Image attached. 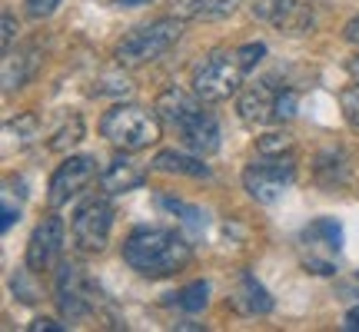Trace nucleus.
<instances>
[{"label": "nucleus", "mask_w": 359, "mask_h": 332, "mask_svg": "<svg viewBox=\"0 0 359 332\" xmlns=\"http://www.w3.org/2000/svg\"><path fill=\"white\" fill-rule=\"evenodd\" d=\"M193 259L190 243L173 230H160V226H143L133 230L123 243V263L133 272H140L147 279H167L173 272L187 266Z\"/></svg>", "instance_id": "f257e3e1"}, {"label": "nucleus", "mask_w": 359, "mask_h": 332, "mask_svg": "<svg viewBox=\"0 0 359 332\" xmlns=\"http://www.w3.org/2000/svg\"><path fill=\"white\" fill-rule=\"evenodd\" d=\"M156 116L167 120L170 127L180 133V140L190 146L193 153L210 156L219 150V123L213 120V113L203 110L200 97H190L183 90L170 87L156 97Z\"/></svg>", "instance_id": "f03ea898"}, {"label": "nucleus", "mask_w": 359, "mask_h": 332, "mask_svg": "<svg viewBox=\"0 0 359 332\" xmlns=\"http://www.w3.org/2000/svg\"><path fill=\"white\" fill-rule=\"evenodd\" d=\"M100 133L116 150L137 153V150H147L150 143L160 140V120L137 103H116L114 110L103 113Z\"/></svg>", "instance_id": "7ed1b4c3"}, {"label": "nucleus", "mask_w": 359, "mask_h": 332, "mask_svg": "<svg viewBox=\"0 0 359 332\" xmlns=\"http://www.w3.org/2000/svg\"><path fill=\"white\" fill-rule=\"evenodd\" d=\"M180 34H183V24L180 17H163V20H154V24L133 30L116 43V64L123 67H147L160 60L167 50L177 47Z\"/></svg>", "instance_id": "20e7f679"}, {"label": "nucleus", "mask_w": 359, "mask_h": 332, "mask_svg": "<svg viewBox=\"0 0 359 332\" xmlns=\"http://www.w3.org/2000/svg\"><path fill=\"white\" fill-rule=\"evenodd\" d=\"M243 64L236 50H213L206 53L200 64L193 67V93L203 103H219L230 100L233 93H240V83H243Z\"/></svg>", "instance_id": "39448f33"}, {"label": "nucleus", "mask_w": 359, "mask_h": 332, "mask_svg": "<svg viewBox=\"0 0 359 332\" xmlns=\"http://www.w3.org/2000/svg\"><path fill=\"white\" fill-rule=\"evenodd\" d=\"M296 163L293 153H257V160L243 170V190L257 203H276L293 186Z\"/></svg>", "instance_id": "423d86ee"}, {"label": "nucleus", "mask_w": 359, "mask_h": 332, "mask_svg": "<svg viewBox=\"0 0 359 332\" xmlns=\"http://www.w3.org/2000/svg\"><path fill=\"white\" fill-rule=\"evenodd\" d=\"M110 230H114V206L107 196H87L74 213L70 233H74V246L80 253H100L110 243Z\"/></svg>", "instance_id": "0eeeda50"}, {"label": "nucleus", "mask_w": 359, "mask_h": 332, "mask_svg": "<svg viewBox=\"0 0 359 332\" xmlns=\"http://www.w3.org/2000/svg\"><path fill=\"white\" fill-rule=\"evenodd\" d=\"M57 306L70 322H80L97 312V286L74 263H64L57 272Z\"/></svg>", "instance_id": "6e6552de"}, {"label": "nucleus", "mask_w": 359, "mask_h": 332, "mask_svg": "<svg viewBox=\"0 0 359 332\" xmlns=\"http://www.w3.org/2000/svg\"><path fill=\"white\" fill-rule=\"evenodd\" d=\"M93 179H97V160L93 156H67L64 163L53 170L47 200H50L53 209H60V206H67L74 196L87 190Z\"/></svg>", "instance_id": "1a4fd4ad"}, {"label": "nucleus", "mask_w": 359, "mask_h": 332, "mask_svg": "<svg viewBox=\"0 0 359 332\" xmlns=\"http://www.w3.org/2000/svg\"><path fill=\"white\" fill-rule=\"evenodd\" d=\"M253 13L269 20L280 34H290V37H299L313 30V7L303 4V0H257L253 4Z\"/></svg>", "instance_id": "9d476101"}, {"label": "nucleus", "mask_w": 359, "mask_h": 332, "mask_svg": "<svg viewBox=\"0 0 359 332\" xmlns=\"http://www.w3.org/2000/svg\"><path fill=\"white\" fill-rule=\"evenodd\" d=\"M276 100H280V87H273V80H257L240 93L236 113L246 127H266L276 123Z\"/></svg>", "instance_id": "9b49d317"}, {"label": "nucleus", "mask_w": 359, "mask_h": 332, "mask_svg": "<svg viewBox=\"0 0 359 332\" xmlns=\"http://www.w3.org/2000/svg\"><path fill=\"white\" fill-rule=\"evenodd\" d=\"M64 249V223L57 216H47L40 223L30 243H27V269L30 272H43L57 263V256Z\"/></svg>", "instance_id": "f8f14e48"}, {"label": "nucleus", "mask_w": 359, "mask_h": 332, "mask_svg": "<svg viewBox=\"0 0 359 332\" xmlns=\"http://www.w3.org/2000/svg\"><path fill=\"white\" fill-rule=\"evenodd\" d=\"M230 303H233V309H236V312H243V316H263V312L273 309L269 293L263 289V282H259L250 269H243V272L236 276V286H233V293H230Z\"/></svg>", "instance_id": "ddd939ff"}, {"label": "nucleus", "mask_w": 359, "mask_h": 332, "mask_svg": "<svg viewBox=\"0 0 359 332\" xmlns=\"http://www.w3.org/2000/svg\"><path fill=\"white\" fill-rule=\"evenodd\" d=\"M243 0H170V11L180 20H223Z\"/></svg>", "instance_id": "4468645a"}, {"label": "nucleus", "mask_w": 359, "mask_h": 332, "mask_svg": "<svg viewBox=\"0 0 359 332\" xmlns=\"http://www.w3.org/2000/svg\"><path fill=\"white\" fill-rule=\"evenodd\" d=\"M143 179H147V173H143L133 160H127V156H116L114 163H107V170L100 173V186H103V193L116 196V193L137 190Z\"/></svg>", "instance_id": "2eb2a0df"}, {"label": "nucleus", "mask_w": 359, "mask_h": 332, "mask_svg": "<svg viewBox=\"0 0 359 332\" xmlns=\"http://www.w3.org/2000/svg\"><path fill=\"white\" fill-rule=\"evenodd\" d=\"M154 170H160V173H180V177H210V166L203 163V156L177 153V150H160L154 160Z\"/></svg>", "instance_id": "dca6fc26"}, {"label": "nucleus", "mask_w": 359, "mask_h": 332, "mask_svg": "<svg viewBox=\"0 0 359 332\" xmlns=\"http://www.w3.org/2000/svg\"><path fill=\"white\" fill-rule=\"evenodd\" d=\"M37 67V47H24L17 53H4V90L11 93L13 87H24Z\"/></svg>", "instance_id": "f3484780"}, {"label": "nucleus", "mask_w": 359, "mask_h": 332, "mask_svg": "<svg viewBox=\"0 0 359 332\" xmlns=\"http://www.w3.org/2000/svg\"><path fill=\"white\" fill-rule=\"evenodd\" d=\"M303 243H306L309 249H326V253L333 256V253H339V246H343V230L336 226L333 219H316L313 226H306Z\"/></svg>", "instance_id": "a211bd4d"}, {"label": "nucleus", "mask_w": 359, "mask_h": 332, "mask_svg": "<svg viewBox=\"0 0 359 332\" xmlns=\"http://www.w3.org/2000/svg\"><path fill=\"white\" fill-rule=\"evenodd\" d=\"M326 173H333V190L339 183H346V153L343 150H326L316 156V179H326Z\"/></svg>", "instance_id": "6ab92c4d"}, {"label": "nucleus", "mask_w": 359, "mask_h": 332, "mask_svg": "<svg viewBox=\"0 0 359 332\" xmlns=\"http://www.w3.org/2000/svg\"><path fill=\"white\" fill-rule=\"evenodd\" d=\"M206 303H210V286L206 282H190L177 293V306L183 312H200Z\"/></svg>", "instance_id": "aec40b11"}, {"label": "nucleus", "mask_w": 359, "mask_h": 332, "mask_svg": "<svg viewBox=\"0 0 359 332\" xmlns=\"http://www.w3.org/2000/svg\"><path fill=\"white\" fill-rule=\"evenodd\" d=\"M80 137H83V123H80V116H74L70 123H64L57 130V137L50 140V150H67V146L80 143Z\"/></svg>", "instance_id": "412c9836"}, {"label": "nucleus", "mask_w": 359, "mask_h": 332, "mask_svg": "<svg viewBox=\"0 0 359 332\" xmlns=\"http://www.w3.org/2000/svg\"><path fill=\"white\" fill-rule=\"evenodd\" d=\"M7 133H17L20 137V143L17 146H27V143H34V137L40 133V127H37V116H17V120H11L7 123Z\"/></svg>", "instance_id": "4be33fe9"}, {"label": "nucleus", "mask_w": 359, "mask_h": 332, "mask_svg": "<svg viewBox=\"0 0 359 332\" xmlns=\"http://www.w3.org/2000/svg\"><path fill=\"white\" fill-rule=\"evenodd\" d=\"M339 106H343V116H346L349 127L359 130V83H353V87L339 93Z\"/></svg>", "instance_id": "5701e85b"}, {"label": "nucleus", "mask_w": 359, "mask_h": 332, "mask_svg": "<svg viewBox=\"0 0 359 332\" xmlns=\"http://www.w3.org/2000/svg\"><path fill=\"white\" fill-rule=\"evenodd\" d=\"M296 110H299V97H296V90L280 87V100H276V123H286V120H293Z\"/></svg>", "instance_id": "b1692460"}, {"label": "nucleus", "mask_w": 359, "mask_h": 332, "mask_svg": "<svg viewBox=\"0 0 359 332\" xmlns=\"http://www.w3.org/2000/svg\"><path fill=\"white\" fill-rule=\"evenodd\" d=\"M290 150H293L290 133H266L257 143V153H290Z\"/></svg>", "instance_id": "393cba45"}, {"label": "nucleus", "mask_w": 359, "mask_h": 332, "mask_svg": "<svg viewBox=\"0 0 359 332\" xmlns=\"http://www.w3.org/2000/svg\"><path fill=\"white\" fill-rule=\"evenodd\" d=\"M236 57H240V64H243V70L250 74L253 67L266 57V43H243L240 50H236Z\"/></svg>", "instance_id": "a878e982"}, {"label": "nucleus", "mask_w": 359, "mask_h": 332, "mask_svg": "<svg viewBox=\"0 0 359 332\" xmlns=\"http://www.w3.org/2000/svg\"><path fill=\"white\" fill-rule=\"evenodd\" d=\"M160 206H163V209H173V213H183V219H187V223L200 226V209H190V206H183L180 200H160Z\"/></svg>", "instance_id": "bb28decb"}, {"label": "nucleus", "mask_w": 359, "mask_h": 332, "mask_svg": "<svg viewBox=\"0 0 359 332\" xmlns=\"http://www.w3.org/2000/svg\"><path fill=\"white\" fill-rule=\"evenodd\" d=\"M11 286H13V293L20 296V303H34V299H37V286H30V282L24 279V272H17Z\"/></svg>", "instance_id": "cd10ccee"}, {"label": "nucleus", "mask_w": 359, "mask_h": 332, "mask_svg": "<svg viewBox=\"0 0 359 332\" xmlns=\"http://www.w3.org/2000/svg\"><path fill=\"white\" fill-rule=\"evenodd\" d=\"M57 4H60V0H27V13L40 20V17H50Z\"/></svg>", "instance_id": "c85d7f7f"}, {"label": "nucleus", "mask_w": 359, "mask_h": 332, "mask_svg": "<svg viewBox=\"0 0 359 332\" xmlns=\"http://www.w3.org/2000/svg\"><path fill=\"white\" fill-rule=\"evenodd\" d=\"M30 332H43V329H50V332H64L67 326L64 322H57V319H47V316H40V319H34L30 326H27Z\"/></svg>", "instance_id": "c756f323"}, {"label": "nucleus", "mask_w": 359, "mask_h": 332, "mask_svg": "<svg viewBox=\"0 0 359 332\" xmlns=\"http://www.w3.org/2000/svg\"><path fill=\"white\" fill-rule=\"evenodd\" d=\"M13 30H17V24H13V13H4V53H11Z\"/></svg>", "instance_id": "7c9ffc66"}, {"label": "nucleus", "mask_w": 359, "mask_h": 332, "mask_svg": "<svg viewBox=\"0 0 359 332\" xmlns=\"http://www.w3.org/2000/svg\"><path fill=\"white\" fill-rule=\"evenodd\" d=\"M346 40L349 43H359V17H353L346 24Z\"/></svg>", "instance_id": "2f4dec72"}, {"label": "nucleus", "mask_w": 359, "mask_h": 332, "mask_svg": "<svg viewBox=\"0 0 359 332\" xmlns=\"http://www.w3.org/2000/svg\"><path fill=\"white\" fill-rule=\"evenodd\" d=\"M13 219H17V213H13L11 206H4V230H11V226H13Z\"/></svg>", "instance_id": "473e14b6"}, {"label": "nucleus", "mask_w": 359, "mask_h": 332, "mask_svg": "<svg viewBox=\"0 0 359 332\" xmlns=\"http://www.w3.org/2000/svg\"><path fill=\"white\" fill-rule=\"evenodd\" d=\"M346 329H359V309L346 312Z\"/></svg>", "instance_id": "72a5a7b5"}, {"label": "nucleus", "mask_w": 359, "mask_h": 332, "mask_svg": "<svg viewBox=\"0 0 359 332\" xmlns=\"http://www.w3.org/2000/svg\"><path fill=\"white\" fill-rule=\"evenodd\" d=\"M349 77H353V80L359 83V53L353 57V60H349Z\"/></svg>", "instance_id": "f704fd0d"}, {"label": "nucleus", "mask_w": 359, "mask_h": 332, "mask_svg": "<svg viewBox=\"0 0 359 332\" xmlns=\"http://www.w3.org/2000/svg\"><path fill=\"white\" fill-rule=\"evenodd\" d=\"M120 7H143V4H150V0H116Z\"/></svg>", "instance_id": "c9c22d12"}, {"label": "nucleus", "mask_w": 359, "mask_h": 332, "mask_svg": "<svg viewBox=\"0 0 359 332\" xmlns=\"http://www.w3.org/2000/svg\"><path fill=\"white\" fill-rule=\"evenodd\" d=\"M177 329H203L200 322H177Z\"/></svg>", "instance_id": "e433bc0d"}]
</instances>
